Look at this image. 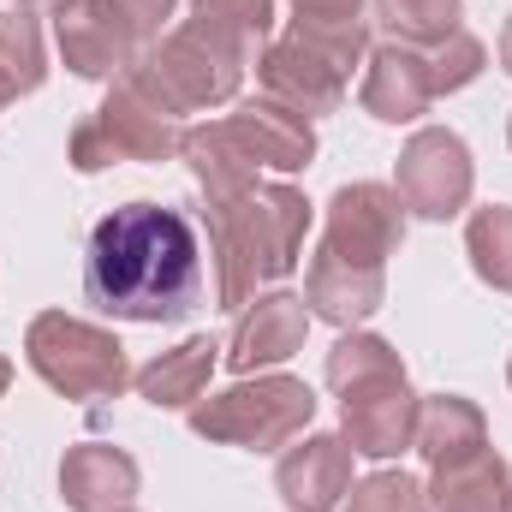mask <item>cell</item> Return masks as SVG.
I'll list each match as a JSON object with an SVG mask.
<instances>
[{
  "mask_svg": "<svg viewBox=\"0 0 512 512\" xmlns=\"http://www.w3.org/2000/svg\"><path fill=\"white\" fill-rule=\"evenodd\" d=\"M465 245H471L477 274H483L489 286L512 292V209H507V203H495V209H477V215H471V233H465Z\"/></svg>",
  "mask_w": 512,
  "mask_h": 512,
  "instance_id": "26",
  "label": "cell"
},
{
  "mask_svg": "<svg viewBox=\"0 0 512 512\" xmlns=\"http://www.w3.org/2000/svg\"><path fill=\"white\" fill-rule=\"evenodd\" d=\"M423 60H429V90L447 96V90H465V84L483 72V42H477L471 30H453V36L435 42Z\"/></svg>",
  "mask_w": 512,
  "mask_h": 512,
  "instance_id": "28",
  "label": "cell"
},
{
  "mask_svg": "<svg viewBox=\"0 0 512 512\" xmlns=\"http://www.w3.org/2000/svg\"><path fill=\"white\" fill-rule=\"evenodd\" d=\"M507 512H512V501H507Z\"/></svg>",
  "mask_w": 512,
  "mask_h": 512,
  "instance_id": "36",
  "label": "cell"
},
{
  "mask_svg": "<svg viewBox=\"0 0 512 512\" xmlns=\"http://www.w3.org/2000/svg\"><path fill=\"white\" fill-rule=\"evenodd\" d=\"M120 30H126V42L137 54H149V42L161 36V24L173 18V0H96Z\"/></svg>",
  "mask_w": 512,
  "mask_h": 512,
  "instance_id": "30",
  "label": "cell"
},
{
  "mask_svg": "<svg viewBox=\"0 0 512 512\" xmlns=\"http://www.w3.org/2000/svg\"><path fill=\"white\" fill-rule=\"evenodd\" d=\"M316 417V393L292 376H256V382L227 387L209 405H191V429L209 441H233V447H286L292 435H304V423Z\"/></svg>",
  "mask_w": 512,
  "mask_h": 512,
  "instance_id": "5",
  "label": "cell"
},
{
  "mask_svg": "<svg viewBox=\"0 0 512 512\" xmlns=\"http://www.w3.org/2000/svg\"><path fill=\"white\" fill-rule=\"evenodd\" d=\"M310 203L292 185H245L233 197H209V256H215V304L245 310L262 280L292 274L304 251Z\"/></svg>",
  "mask_w": 512,
  "mask_h": 512,
  "instance_id": "2",
  "label": "cell"
},
{
  "mask_svg": "<svg viewBox=\"0 0 512 512\" xmlns=\"http://www.w3.org/2000/svg\"><path fill=\"white\" fill-rule=\"evenodd\" d=\"M54 36H60V54L78 78H120L137 48L126 42V30L96 6V0H66L54 12Z\"/></svg>",
  "mask_w": 512,
  "mask_h": 512,
  "instance_id": "12",
  "label": "cell"
},
{
  "mask_svg": "<svg viewBox=\"0 0 512 512\" xmlns=\"http://www.w3.org/2000/svg\"><path fill=\"white\" fill-rule=\"evenodd\" d=\"M90 120H96L102 137H108V155H114V161H167V155L179 149L173 114H161L155 102H143L131 84H120Z\"/></svg>",
  "mask_w": 512,
  "mask_h": 512,
  "instance_id": "13",
  "label": "cell"
},
{
  "mask_svg": "<svg viewBox=\"0 0 512 512\" xmlns=\"http://www.w3.org/2000/svg\"><path fill=\"white\" fill-rule=\"evenodd\" d=\"M0 78L12 84V96L42 84V30H36L30 6L0 12Z\"/></svg>",
  "mask_w": 512,
  "mask_h": 512,
  "instance_id": "25",
  "label": "cell"
},
{
  "mask_svg": "<svg viewBox=\"0 0 512 512\" xmlns=\"http://www.w3.org/2000/svg\"><path fill=\"white\" fill-rule=\"evenodd\" d=\"M179 155H185V161H191V173L209 185V197H233V191L256 185L251 155L233 143L227 120H221V126H191V131H179Z\"/></svg>",
  "mask_w": 512,
  "mask_h": 512,
  "instance_id": "22",
  "label": "cell"
},
{
  "mask_svg": "<svg viewBox=\"0 0 512 512\" xmlns=\"http://www.w3.org/2000/svg\"><path fill=\"white\" fill-rule=\"evenodd\" d=\"M507 137H512V126H507Z\"/></svg>",
  "mask_w": 512,
  "mask_h": 512,
  "instance_id": "35",
  "label": "cell"
},
{
  "mask_svg": "<svg viewBox=\"0 0 512 512\" xmlns=\"http://www.w3.org/2000/svg\"><path fill=\"white\" fill-rule=\"evenodd\" d=\"M376 18L399 48H435L459 30V0H376Z\"/></svg>",
  "mask_w": 512,
  "mask_h": 512,
  "instance_id": "24",
  "label": "cell"
},
{
  "mask_svg": "<svg viewBox=\"0 0 512 512\" xmlns=\"http://www.w3.org/2000/svg\"><path fill=\"white\" fill-rule=\"evenodd\" d=\"M239 72H245V60L215 36V30H203L197 18H185L161 48H149V54H137L126 72H120V84H131L143 102H155L161 114H191V108H215V102H227L233 90H239Z\"/></svg>",
  "mask_w": 512,
  "mask_h": 512,
  "instance_id": "3",
  "label": "cell"
},
{
  "mask_svg": "<svg viewBox=\"0 0 512 512\" xmlns=\"http://www.w3.org/2000/svg\"><path fill=\"white\" fill-rule=\"evenodd\" d=\"M304 328H310L304 298H292V292H268V298H256V310L239 322L227 364L245 370V376L262 370V364H286V358L304 346Z\"/></svg>",
  "mask_w": 512,
  "mask_h": 512,
  "instance_id": "14",
  "label": "cell"
},
{
  "mask_svg": "<svg viewBox=\"0 0 512 512\" xmlns=\"http://www.w3.org/2000/svg\"><path fill=\"white\" fill-rule=\"evenodd\" d=\"M292 36L316 54H328L340 72L364 60V0H292Z\"/></svg>",
  "mask_w": 512,
  "mask_h": 512,
  "instance_id": "19",
  "label": "cell"
},
{
  "mask_svg": "<svg viewBox=\"0 0 512 512\" xmlns=\"http://www.w3.org/2000/svg\"><path fill=\"white\" fill-rule=\"evenodd\" d=\"M507 376H512V370H507Z\"/></svg>",
  "mask_w": 512,
  "mask_h": 512,
  "instance_id": "37",
  "label": "cell"
},
{
  "mask_svg": "<svg viewBox=\"0 0 512 512\" xmlns=\"http://www.w3.org/2000/svg\"><path fill=\"white\" fill-rule=\"evenodd\" d=\"M507 501H512V471L495 447H477L465 459L435 465V483H429L435 512H507Z\"/></svg>",
  "mask_w": 512,
  "mask_h": 512,
  "instance_id": "17",
  "label": "cell"
},
{
  "mask_svg": "<svg viewBox=\"0 0 512 512\" xmlns=\"http://www.w3.org/2000/svg\"><path fill=\"white\" fill-rule=\"evenodd\" d=\"M304 304H310L316 316L352 328V322H364V316L382 304V268H352V262H340V256L316 251L310 274H304Z\"/></svg>",
  "mask_w": 512,
  "mask_h": 512,
  "instance_id": "18",
  "label": "cell"
},
{
  "mask_svg": "<svg viewBox=\"0 0 512 512\" xmlns=\"http://www.w3.org/2000/svg\"><path fill=\"white\" fill-rule=\"evenodd\" d=\"M429 102H435V90H429V60H423L417 48L387 42V48L370 54V72H364V108H370L376 120L405 126V120H417Z\"/></svg>",
  "mask_w": 512,
  "mask_h": 512,
  "instance_id": "15",
  "label": "cell"
},
{
  "mask_svg": "<svg viewBox=\"0 0 512 512\" xmlns=\"http://www.w3.org/2000/svg\"><path fill=\"white\" fill-rule=\"evenodd\" d=\"M417 453L429 459V465H447V459H465V453H477V447H489L483 441V411L471 405V399H459V393H435V399H423L417 405Z\"/></svg>",
  "mask_w": 512,
  "mask_h": 512,
  "instance_id": "21",
  "label": "cell"
},
{
  "mask_svg": "<svg viewBox=\"0 0 512 512\" xmlns=\"http://www.w3.org/2000/svg\"><path fill=\"white\" fill-rule=\"evenodd\" d=\"M6 102H12V84H6V78H0V108H6Z\"/></svg>",
  "mask_w": 512,
  "mask_h": 512,
  "instance_id": "32",
  "label": "cell"
},
{
  "mask_svg": "<svg viewBox=\"0 0 512 512\" xmlns=\"http://www.w3.org/2000/svg\"><path fill=\"white\" fill-rule=\"evenodd\" d=\"M501 66L512 72V18H507V30H501Z\"/></svg>",
  "mask_w": 512,
  "mask_h": 512,
  "instance_id": "31",
  "label": "cell"
},
{
  "mask_svg": "<svg viewBox=\"0 0 512 512\" xmlns=\"http://www.w3.org/2000/svg\"><path fill=\"white\" fill-rule=\"evenodd\" d=\"M393 191H399V203H405L411 215H423V221L459 215L465 197H471V149L441 126L417 131V137L405 143V155H399V185H393Z\"/></svg>",
  "mask_w": 512,
  "mask_h": 512,
  "instance_id": "6",
  "label": "cell"
},
{
  "mask_svg": "<svg viewBox=\"0 0 512 512\" xmlns=\"http://www.w3.org/2000/svg\"><path fill=\"white\" fill-rule=\"evenodd\" d=\"M191 18L203 30H215L239 60H251L256 48L268 42V30H274V0H197Z\"/></svg>",
  "mask_w": 512,
  "mask_h": 512,
  "instance_id": "23",
  "label": "cell"
},
{
  "mask_svg": "<svg viewBox=\"0 0 512 512\" xmlns=\"http://www.w3.org/2000/svg\"><path fill=\"white\" fill-rule=\"evenodd\" d=\"M256 78H262V90L274 96V102H286L292 114H334L340 108V96H346V72L328 60V54H316V48H304L298 36L292 42H274L262 60H256Z\"/></svg>",
  "mask_w": 512,
  "mask_h": 512,
  "instance_id": "9",
  "label": "cell"
},
{
  "mask_svg": "<svg viewBox=\"0 0 512 512\" xmlns=\"http://www.w3.org/2000/svg\"><path fill=\"white\" fill-rule=\"evenodd\" d=\"M417 435V399L405 376H376V382L346 387V447L364 459H393Z\"/></svg>",
  "mask_w": 512,
  "mask_h": 512,
  "instance_id": "8",
  "label": "cell"
},
{
  "mask_svg": "<svg viewBox=\"0 0 512 512\" xmlns=\"http://www.w3.org/2000/svg\"><path fill=\"white\" fill-rule=\"evenodd\" d=\"M6 382H12V370H6V358H0V393H6Z\"/></svg>",
  "mask_w": 512,
  "mask_h": 512,
  "instance_id": "34",
  "label": "cell"
},
{
  "mask_svg": "<svg viewBox=\"0 0 512 512\" xmlns=\"http://www.w3.org/2000/svg\"><path fill=\"white\" fill-rule=\"evenodd\" d=\"M405 239V203L387 185H340L328 203V239L322 251L352 268H382Z\"/></svg>",
  "mask_w": 512,
  "mask_h": 512,
  "instance_id": "7",
  "label": "cell"
},
{
  "mask_svg": "<svg viewBox=\"0 0 512 512\" xmlns=\"http://www.w3.org/2000/svg\"><path fill=\"white\" fill-rule=\"evenodd\" d=\"M376 376H405V364H399V352L376 340V334H346L334 352H328V382L340 387H358V382H376Z\"/></svg>",
  "mask_w": 512,
  "mask_h": 512,
  "instance_id": "27",
  "label": "cell"
},
{
  "mask_svg": "<svg viewBox=\"0 0 512 512\" xmlns=\"http://www.w3.org/2000/svg\"><path fill=\"white\" fill-rule=\"evenodd\" d=\"M84 298L120 322H185L203 298V245L179 209L126 203L96 221L84 251Z\"/></svg>",
  "mask_w": 512,
  "mask_h": 512,
  "instance_id": "1",
  "label": "cell"
},
{
  "mask_svg": "<svg viewBox=\"0 0 512 512\" xmlns=\"http://www.w3.org/2000/svg\"><path fill=\"white\" fill-rule=\"evenodd\" d=\"M60 495L72 512H120L137 495V465H131L120 447H72L66 465H60Z\"/></svg>",
  "mask_w": 512,
  "mask_h": 512,
  "instance_id": "16",
  "label": "cell"
},
{
  "mask_svg": "<svg viewBox=\"0 0 512 512\" xmlns=\"http://www.w3.org/2000/svg\"><path fill=\"white\" fill-rule=\"evenodd\" d=\"M18 6H66V0H18Z\"/></svg>",
  "mask_w": 512,
  "mask_h": 512,
  "instance_id": "33",
  "label": "cell"
},
{
  "mask_svg": "<svg viewBox=\"0 0 512 512\" xmlns=\"http://www.w3.org/2000/svg\"><path fill=\"white\" fill-rule=\"evenodd\" d=\"M215 340H185L179 352H161L155 364H143L131 382L137 393L149 399V405H161V411H179V405H197L203 399V387L215 376Z\"/></svg>",
  "mask_w": 512,
  "mask_h": 512,
  "instance_id": "20",
  "label": "cell"
},
{
  "mask_svg": "<svg viewBox=\"0 0 512 512\" xmlns=\"http://www.w3.org/2000/svg\"><path fill=\"white\" fill-rule=\"evenodd\" d=\"M346 512H429V489L405 471H376L352 489V507Z\"/></svg>",
  "mask_w": 512,
  "mask_h": 512,
  "instance_id": "29",
  "label": "cell"
},
{
  "mask_svg": "<svg viewBox=\"0 0 512 512\" xmlns=\"http://www.w3.org/2000/svg\"><path fill=\"white\" fill-rule=\"evenodd\" d=\"M24 352L36 364V376L48 387H60L66 399H114L131 382L126 370V346L66 310H48L30 322L24 334Z\"/></svg>",
  "mask_w": 512,
  "mask_h": 512,
  "instance_id": "4",
  "label": "cell"
},
{
  "mask_svg": "<svg viewBox=\"0 0 512 512\" xmlns=\"http://www.w3.org/2000/svg\"><path fill=\"white\" fill-rule=\"evenodd\" d=\"M280 501L292 512H328L340 507V495H352V447L340 435H310L304 447H292L274 465Z\"/></svg>",
  "mask_w": 512,
  "mask_h": 512,
  "instance_id": "10",
  "label": "cell"
},
{
  "mask_svg": "<svg viewBox=\"0 0 512 512\" xmlns=\"http://www.w3.org/2000/svg\"><path fill=\"white\" fill-rule=\"evenodd\" d=\"M120 512H126V507H120Z\"/></svg>",
  "mask_w": 512,
  "mask_h": 512,
  "instance_id": "38",
  "label": "cell"
},
{
  "mask_svg": "<svg viewBox=\"0 0 512 512\" xmlns=\"http://www.w3.org/2000/svg\"><path fill=\"white\" fill-rule=\"evenodd\" d=\"M227 131H233V143L251 155V167H274V173H298V167H310V155H316V131L304 114H292L286 102H245L239 114H227Z\"/></svg>",
  "mask_w": 512,
  "mask_h": 512,
  "instance_id": "11",
  "label": "cell"
}]
</instances>
